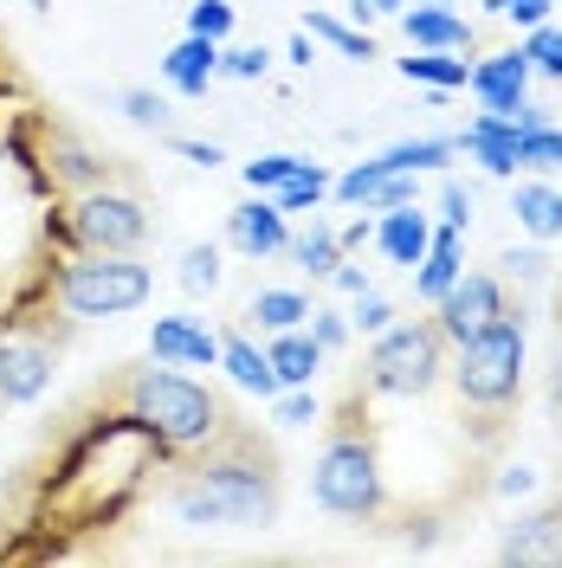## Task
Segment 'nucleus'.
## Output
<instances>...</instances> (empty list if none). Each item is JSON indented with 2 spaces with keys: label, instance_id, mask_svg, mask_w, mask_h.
<instances>
[{
  "label": "nucleus",
  "instance_id": "obj_28",
  "mask_svg": "<svg viewBox=\"0 0 562 568\" xmlns=\"http://www.w3.org/2000/svg\"><path fill=\"white\" fill-rule=\"evenodd\" d=\"M298 265H304V272H337V265H343V240L323 233V226H311V233L298 240Z\"/></svg>",
  "mask_w": 562,
  "mask_h": 568
},
{
  "label": "nucleus",
  "instance_id": "obj_31",
  "mask_svg": "<svg viewBox=\"0 0 562 568\" xmlns=\"http://www.w3.org/2000/svg\"><path fill=\"white\" fill-rule=\"evenodd\" d=\"M304 27H311L317 39H330V45H337V52H350V59H375V45H369V39H362V33H350V27H343V20H330V13H311V20H304Z\"/></svg>",
  "mask_w": 562,
  "mask_h": 568
},
{
  "label": "nucleus",
  "instance_id": "obj_33",
  "mask_svg": "<svg viewBox=\"0 0 562 568\" xmlns=\"http://www.w3.org/2000/svg\"><path fill=\"white\" fill-rule=\"evenodd\" d=\"M188 33L227 39L233 33V7H227V0H194V7H188Z\"/></svg>",
  "mask_w": 562,
  "mask_h": 568
},
{
  "label": "nucleus",
  "instance_id": "obj_13",
  "mask_svg": "<svg viewBox=\"0 0 562 568\" xmlns=\"http://www.w3.org/2000/svg\"><path fill=\"white\" fill-rule=\"evenodd\" d=\"M149 355L169 362V368H213L220 362V336H208L201 323H188V317H155Z\"/></svg>",
  "mask_w": 562,
  "mask_h": 568
},
{
  "label": "nucleus",
  "instance_id": "obj_2",
  "mask_svg": "<svg viewBox=\"0 0 562 568\" xmlns=\"http://www.w3.org/2000/svg\"><path fill=\"white\" fill-rule=\"evenodd\" d=\"M130 420L149 426L155 446H181V453H194V446H208L213 433L227 426V407H220L201 382H188V375H175V368L162 362V368L130 375Z\"/></svg>",
  "mask_w": 562,
  "mask_h": 568
},
{
  "label": "nucleus",
  "instance_id": "obj_44",
  "mask_svg": "<svg viewBox=\"0 0 562 568\" xmlns=\"http://www.w3.org/2000/svg\"><path fill=\"white\" fill-rule=\"evenodd\" d=\"M550 407L562 414V355H556V375H550Z\"/></svg>",
  "mask_w": 562,
  "mask_h": 568
},
{
  "label": "nucleus",
  "instance_id": "obj_37",
  "mask_svg": "<svg viewBox=\"0 0 562 568\" xmlns=\"http://www.w3.org/2000/svg\"><path fill=\"white\" fill-rule=\"evenodd\" d=\"M279 420H284V426H311V420H317V400H311L304 388H291V394L279 400Z\"/></svg>",
  "mask_w": 562,
  "mask_h": 568
},
{
  "label": "nucleus",
  "instance_id": "obj_40",
  "mask_svg": "<svg viewBox=\"0 0 562 568\" xmlns=\"http://www.w3.org/2000/svg\"><path fill=\"white\" fill-rule=\"evenodd\" d=\"M388 317H394V311H388L382 297H369V291H362V304H355V323H362V329H388Z\"/></svg>",
  "mask_w": 562,
  "mask_h": 568
},
{
  "label": "nucleus",
  "instance_id": "obj_41",
  "mask_svg": "<svg viewBox=\"0 0 562 568\" xmlns=\"http://www.w3.org/2000/svg\"><path fill=\"white\" fill-rule=\"evenodd\" d=\"M175 149L188 155V162H201V169H213V162H220V149H213V142H188V136H175Z\"/></svg>",
  "mask_w": 562,
  "mask_h": 568
},
{
  "label": "nucleus",
  "instance_id": "obj_17",
  "mask_svg": "<svg viewBox=\"0 0 562 568\" xmlns=\"http://www.w3.org/2000/svg\"><path fill=\"white\" fill-rule=\"evenodd\" d=\"M426 240H433V226L421 220V207H414V201H408V207H388L382 226H375V246H382L394 265H421Z\"/></svg>",
  "mask_w": 562,
  "mask_h": 568
},
{
  "label": "nucleus",
  "instance_id": "obj_26",
  "mask_svg": "<svg viewBox=\"0 0 562 568\" xmlns=\"http://www.w3.org/2000/svg\"><path fill=\"white\" fill-rule=\"evenodd\" d=\"M518 169H562V130L530 123L524 136H518Z\"/></svg>",
  "mask_w": 562,
  "mask_h": 568
},
{
  "label": "nucleus",
  "instance_id": "obj_21",
  "mask_svg": "<svg viewBox=\"0 0 562 568\" xmlns=\"http://www.w3.org/2000/svg\"><path fill=\"white\" fill-rule=\"evenodd\" d=\"M453 278H459V226H440V233L426 240V258H421V278H414V284H421V297L440 304Z\"/></svg>",
  "mask_w": 562,
  "mask_h": 568
},
{
  "label": "nucleus",
  "instance_id": "obj_10",
  "mask_svg": "<svg viewBox=\"0 0 562 568\" xmlns=\"http://www.w3.org/2000/svg\"><path fill=\"white\" fill-rule=\"evenodd\" d=\"M498 562H518V568H562V504L536 510L524 524H511L504 542H498Z\"/></svg>",
  "mask_w": 562,
  "mask_h": 568
},
{
  "label": "nucleus",
  "instance_id": "obj_29",
  "mask_svg": "<svg viewBox=\"0 0 562 568\" xmlns=\"http://www.w3.org/2000/svg\"><path fill=\"white\" fill-rule=\"evenodd\" d=\"M213 284H220V252L213 246H188L181 252V291L201 297V291H213Z\"/></svg>",
  "mask_w": 562,
  "mask_h": 568
},
{
  "label": "nucleus",
  "instance_id": "obj_9",
  "mask_svg": "<svg viewBox=\"0 0 562 568\" xmlns=\"http://www.w3.org/2000/svg\"><path fill=\"white\" fill-rule=\"evenodd\" d=\"M504 311V291H498V278H485V272H459L453 284H446V297H440V336H453V343H465L472 329H485V323Z\"/></svg>",
  "mask_w": 562,
  "mask_h": 568
},
{
  "label": "nucleus",
  "instance_id": "obj_32",
  "mask_svg": "<svg viewBox=\"0 0 562 568\" xmlns=\"http://www.w3.org/2000/svg\"><path fill=\"white\" fill-rule=\"evenodd\" d=\"M291 175H298V155H259V162H247V187L252 194H265V187L279 194Z\"/></svg>",
  "mask_w": 562,
  "mask_h": 568
},
{
  "label": "nucleus",
  "instance_id": "obj_15",
  "mask_svg": "<svg viewBox=\"0 0 562 568\" xmlns=\"http://www.w3.org/2000/svg\"><path fill=\"white\" fill-rule=\"evenodd\" d=\"M227 240H233L240 252H252V258L284 252V246H291V233H284V207H279V201H247V207H233Z\"/></svg>",
  "mask_w": 562,
  "mask_h": 568
},
{
  "label": "nucleus",
  "instance_id": "obj_24",
  "mask_svg": "<svg viewBox=\"0 0 562 568\" xmlns=\"http://www.w3.org/2000/svg\"><path fill=\"white\" fill-rule=\"evenodd\" d=\"M252 317H259V329H298V323L311 317V304L298 291H259L252 297Z\"/></svg>",
  "mask_w": 562,
  "mask_h": 568
},
{
  "label": "nucleus",
  "instance_id": "obj_5",
  "mask_svg": "<svg viewBox=\"0 0 562 568\" xmlns=\"http://www.w3.org/2000/svg\"><path fill=\"white\" fill-rule=\"evenodd\" d=\"M446 368V336L440 323H388L369 349V388L382 394H426Z\"/></svg>",
  "mask_w": 562,
  "mask_h": 568
},
{
  "label": "nucleus",
  "instance_id": "obj_45",
  "mask_svg": "<svg viewBox=\"0 0 562 568\" xmlns=\"http://www.w3.org/2000/svg\"><path fill=\"white\" fill-rule=\"evenodd\" d=\"M369 7H375V13H382V7H388V13H394V7H401V0H369Z\"/></svg>",
  "mask_w": 562,
  "mask_h": 568
},
{
  "label": "nucleus",
  "instance_id": "obj_27",
  "mask_svg": "<svg viewBox=\"0 0 562 568\" xmlns=\"http://www.w3.org/2000/svg\"><path fill=\"white\" fill-rule=\"evenodd\" d=\"M323 194H330V175H323L317 162H298V175H291V181L279 187V207H284V213H298V207H317Z\"/></svg>",
  "mask_w": 562,
  "mask_h": 568
},
{
  "label": "nucleus",
  "instance_id": "obj_4",
  "mask_svg": "<svg viewBox=\"0 0 562 568\" xmlns=\"http://www.w3.org/2000/svg\"><path fill=\"white\" fill-rule=\"evenodd\" d=\"M142 304H149V265H137V252H84L59 272V311L78 323L123 317Z\"/></svg>",
  "mask_w": 562,
  "mask_h": 568
},
{
  "label": "nucleus",
  "instance_id": "obj_8",
  "mask_svg": "<svg viewBox=\"0 0 562 568\" xmlns=\"http://www.w3.org/2000/svg\"><path fill=\"white\" fill-rule=\"evenodd\" d=\"M52 382V343L46 336H0V407L39 400Z\"/></svg>",
  "mask_w": 562,
  "mask_h": 568
},
{
  "label": "nucleus",
  "instance_id": "obj_23",
  "mask_svg": "<svg viewBox=\"0 0 562 568\" xmlns=\"http://www.w3.org/2000/svg\"><path fill=\"white\" fill-rule=\"evenodd\" d=\"M401 78H414V84H433V91H459L472 65L459 59V52H414V59H401Z\"/></svg>",
  "mask_w": 562,
  "mask_h": 568
},
{
  "label": "nucleus",
  "instance_id": "obj_43",
  "mask_svg": "<svg viewBox=\"0 0 562 568\" xmlns=\"http://www.w3.org/2000/svg\"><path fill=\"white\" fill-rule=\"evenodd\" d=\"M330 278L343 284V291H355V297H362V291H369V284H362V272H355V265H337V272H330Z\"/></svg>",
  "mask_w": 562,
  "mask_h": 568
},
{
  "label": "nucleus",
  "instance_id": "obj_18",
  "mask_svg": "<svg viewBox=\"0 0 562 568\" xmlns=\"http://www.w3.org/2000/svg\"><path fill=\"white\" fill-rule=\"evenodd\" d=\"M220 368H227L240 388H252L259 400H272V394H279V368H272V355L252 349L247 336H220Z\"/></svg>",
  "mask_w": 562,
  "mask_h": 568
},
{
  "label": "nucleus",
  "instance_id": "obj_7",
  "mask_svg": "<svg viewBox=\"0 0 562 568\" xmlns=\"http://www.w3.org/2000/svg\"><path fill=\"white\" fill-rule=\"evenodd\" d=\"M71 233L91 252H137L149 240V213L130 194H110V187H91L78 207H71Z\"/></svg>",
  "mask_w": 562,
  "mask_h": 568
},
{
  "label": "nucleus",
  "instance_id": "obj_12",
  "mask_svg": "<svg viewBox=\"0 0 562 568\" xmlns=\"http://www.w3.org/2000/svg\"><path fill=\"white\" fill-rule=\"evenodd\" d=\"M465 84L485 98V110H498V116H518V110H524V84H530L524 45H511V52L485 59V65H472V78H465Z\"/></svg>",
  "mask_w": 562,
  "mask_h": 568
},
{
  "label": "nucleus",
  "instance_id": "obj_46",
  "mask_svg": "<svg viewBox=\"0 0 562 568\" xmlns=\"http://www.w3.org/2000/svg\"><path fill=\"white\" fill-rule=\"evenodd\" d=\"M27 7H52V0H27Z\"/></svg>",
  "mask_w": 562,
  "mask_h": 568
},
{
  "label": "nucleus",
  "instance_id": "obj_30",
  "mask_svg": "<svg viewBox=\"0 0 562 568\" xmlns=\"http://www.w3.org/2000/svg\"><path fill=\"white\" fill-rule=\"evenodd\" d=\"M524 59H530V71H550V78H562V27H530Z\"/></svg>",
  "mask_w": 562,
  "mask_h": 568
},
{
  "label": "nucleus",
  "instance_id": "obj_20",
  "mask_svg": "<svg viewBox=\"0 0 562 568\" xmlns=\"http://www.w3.org/2000/svg\"><path fill=\"white\" fill-rule=\"evenodd\" d=\"M408 39H414L421 52H465V45H472V27H465L459 13H446V7H414V13H408Z\"/></svg>",
  "mask_w": 562,
  "mask_h": 568
},
{
  "label": "nucleus",
  "instance_id": "obj_16",
  "mask_svg": "<svg viewBox=\"0 0 562 568\" xmlns=\"http://www.w3.org/2000/svg\"><path fill=\"white\" fill-rule=\"evenodd\" d=\"M213 71H220V39H201V33H188V39L175 45V52L162 59V78L175 84L181 98H201Z\"/></svg>",
  "mask_w": 562,
  "mask_h": 568
},
{
  "label": "nucleus",
  "instance_id": "obj_6",
  "mask_svg": "<svg viewBox=\"0 0 562 568\" xmlns=\"http://www.w3.org/2000/svg\"><path fill=\"white\" fill-rule=\"evenodd\" d=\"M311 497L330 517H375L382 510V471L369 439H330L311 471Z\"/></svg>",
  "mask_w": 562,
  "mask_h": 568
},
{
  "label": "nucleus",
  "instance_id": "obj_19",
  "mask_svg": "<svg viewBox=\"0 0 562 568\" xmlns=\"http://www.w3.org/2000/svg\"><path fill=\"white\" fill-rule=\"evenodd\" d=\"M272 368H279V388H311L317 362H323V343L317 336H298V329H272Z\"/></svg>",
  "mask_w": 562,
  "mask_h": 568
},
{
  "label": "nucleus",
  "instance_id": "obj_1",
  "mask_svg": "<svg viewBox=\"0 0 562 568\" xmlns=\"http://www.w3.org/2000/svg\"><path fill=\"white\" fill-rule=\"evenodd\" d=\"M169 504L181 524L194 530H227V524H272L279 517V459L265 439H252L247 426H220L208 446H194V459L175 465Z\"/></svg>",
  "mask_w": 562,
  "mask_h": 568
},
{
  "label": "nucleus",
  "instance_id": "obj_39",
  "mask_svg": "<svg viewBox=\"0 0 562 568\" xmlns=\"http://www.w3.org/2000/svg\"><path fill=\"white\" fill-rule=\"evenodd\" d=\"M440 201H446V226H465V220H472V194H465L459 181H446V194H440Z\"/></svg>",
  "mask_w": 562,
  "mask_h": 568
},
{
  "label": "nucleus",
  "instance_id": "obj_14",
  "mask_svg": "<svg viewBox=\"0 0 562 568\" xmlns=\"http://www.w3.org/2000/svg\"><path fill=\"white\" fill-rule=\"evenodd\" d=\"M337 194H343L350 207L388 213V207H408V201H414V175H394L382 155H375V162H362V169H350V175L337 181Z\"/></svg>",
  "mask_w": 562,
  "mask_h": 568
},
{
  "label": "nucleus",
  "instance_id": "obj_25",
  "mask_svg": "<svg viewBox=\"0 0 562 568\" xmlns=\"http://www.w3.org/2000/svg\"><path fill=\"white\" fill-rule=\"evenodd\" d=\"M453 155V142L426 136V142H394V149H382V162L394 169V175H421V169H440Z\"/></svg>",
  "mask_w": 562,
  "mask_h": 568
},
{
  "label": "nucleus",
  "instance_id": "obj_22",
  "mask_svg": "<svg viewBox=\"0 0 562 568\" xmlns=\"http://www.w3.org/2000/svg\"><path fill=\"white\" fill-rule=\"evenodd\" d=\"M518 220H524V233H536V240H556L562 233V194L543 187V181L518 187Z\"/></svg>",
  "mask_w": 562,
  "mask_h": 568
},
{
  "label": "nucleus",
  "instance_id": "obj_42",
  "mask_svg": "<svg viewBox=\"0 0 562 568\" xmlns=\"http://www.w3.org/2000/svg\"><path fill=\"white\" fill-rule=\"evenodd\" d=\"M498 491H504V497L530 491V471H524V465H518V471H504V478H498Z\"/></svg>",
  "mask_w": 562,
  "mask_h": 568
},
{
  "label": "nucleus",
  "instance_id": "obj_3",
  "mask_svg": "<svg viewBox=\"0 0 562 568\" xmlns=\"http://www.w3.org/2000/svg\"><path fill=\"white\" fill-rule=\"evenodd\" d=\"M459 400L465 407H479V414H504L518 388H524V323L504 317L498 311L485 329H472L465 343H459Z\"/></svg>",
  "mask_w": 562,
  "mask_h": 568
},
{
  "label": "nucleus",
  "instance_id": "obj_11",
  "mask_svg": "<svg viewBox=\"0 0 562 568\" xmlns=\"http://www.w3.org/2000/svg\"><path fill=\"white\" fill-rule=\"evenodd\" d=\"M530 123H543V116H530V110H518V116H498V110H485V116H472V123H465L459 149H472L492 175H511V169H518V136H524Z\"/></svg>",
  "mask_w": 562,
  "mask_h": 568
},
{
  "label": "nucleus",
  "instance_id": "obj_36",
  "mask_svg": "<svg viewBox=\"0 0 562 568\" xmlns=\"http://www.w3.org/2000/svg\"><path fill=\"white\" fill-rule=\"evenodd\" d=\"M492 13H504V20H518V27H543L550 20V0H485Z\"/></svg>",
  "mask_w": 562,
  "mask_h": 568
},
{
  "label": "nucleus",
  "instance_id": "obj_38",
  "mask_svg": "<svg viewBox=\"0 0 562 568\" xmlns=\"http://www.w3.org/2000/svg\"><path fill=\"white\" fill-rule=\"evenodd\" d=\"M311 336L323 343V349H337V343L350 336V323L337 317V311H311Z\"/></svg>",
  "mask_w": 562,
  "mask_h": 568
},
{
  "label": "nucleus",
  "instance_id": "obj_35",
  "mask_svg": "<svg viewBox=\"0 0 562 568\" xmlns=\"http://www.w3.org/2000/svg\"><path fill=\"white\" fill-rule=\"evenodd\" d=\"M265 45H240V52H220V71H233V78H265Z\"/></svg>",
  "mask_w": 562,
  "mask_h": 568
},
{
  "label": "nucleus",
  "instance_id": "obj_34",
  "mask_svg": "<svg viewBox=\"0 0 562 568\" xmlns=\"http://www.w3.org/2000/svg\"><path fill=\"white\" fill-rule=\"evenodd\" d=\"M123 116L142 123V130H169V104L155 91H123Z\"/></svg>",
  "mask_w": 562,
  "mask_h": 568
}]
</instances>
